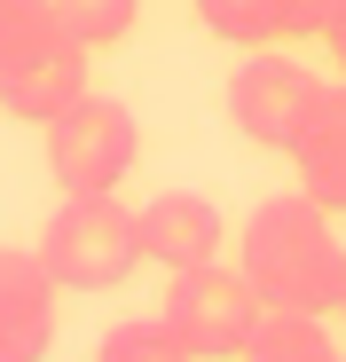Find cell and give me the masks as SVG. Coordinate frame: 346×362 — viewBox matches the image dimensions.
I'll list each match as a JSON object with an SVG mask.
<instances>
[{
  "label": "cell",
  "instance_id": "obj_1",
  "mask_svg": "<svg viewBox=\"0 0 346 362\" xmlns=\"http://www.w3.org/2000/svg\"><path fill=\"white\" fill-rule=\"evenodd\" d=\"M237 268L260 291V308H299V315H338L346 291V245L330 236V213L299 197H260L244 236H237Z\"/></svg>",
  "mask_w": 346,
  "mask_h": 362
},
{
  "label": "cell",
  "instance_id": "obj_3",
  "mask_svg": "<svg viewBox=\"0 0 346 362\" xmlns=\"http://www.w3.org/2000/svg\"><path fill=\"white\" fill-rule=\"evenodd\" d=\"M260 315H268V308H260V291L244 284V268H220V260L173 268L165 308H157V323L181 339L189 362H244Z\"/></svg>",
  "mask_w": 346,
  "mask_h": 362
},
{
  "label": "cell",
  "instance_id": "obj_12",
  "mask_svg": "<svg viewBox=\"0 0 346 362\" xmlns=\"http://www.w3.org/2000/svg\"><path fill=\"white\" fill-rule=\"evenodd\" d=\"M197 24L213 32V40H228V47H268V40H283V24H275V0H197Z\"/></svg>",
  "mask_w": 346,
  "mask_h": 362
},
{
  "label": "cell",
  "instance_id": "obj_14",
  "mask_svg": "<svg viewBox=\"0 0 346 362\" xmlns=\"http://www.w3.org/2000/svg\"><path fill=\"white\" fill-rule=\"evenodd\" d=\"M338 8L346 0H275V24H283V40H330Z\"/></svg>",
  "mask_w": 346,
  "mask_h": 362
},
{
  "label": "cell",
  "instance_id": "obj_8",
  "mask_svg": "<svg viewBox=\"0 0 346 362\" xmlns=\"http://www.w3.org/2000/svg\"><path fill=\"white\" fill-rule=\"evenodd\" d=\"M134 221H142V260H157L165 276H173V268H197V260H220V236H228L220 205L197 197V189H165V197H150Z\"/></svg>",
  "mask_w": 346,
  "mask_h": 362
},
{
  "label": "cell",
  "instance_id": "obj_15",
  "mask_svg": "<svg viewBox=\"0 0 346 362\" xmlns=\"http://www.w3.org/2000/svg\"><path fill=\"white\" fill-rule=\"evenodd\" d=\"M55 24V8H47V0H0V55H8V47H24V40H40Z\"/></svg>",
  "mask_w": 346,
  "mask_h": 362
},
{
  "label": "cell",
  "instance_id": "obj_7",
  "mask_svg": "<svg viewBox=\"0 0 346 362\" xmlns=\"http://www.w3.org/2000/svg\"><path fill=\"white\" fill-rule=\"evenodd\" d=\"M55 284L40 252L0 245V362H47L55 346Z\"/></svg>",
  "mask_w": 346,
  "mask_h": 362
},
{
  "label": "cell",
  "instance_id": "obj_11",
  "mask_svg": "<svg viewBox=\"0 0 346 362\" xmlns=\"http://www.w3.org/2000/svg\"><path fill=\"white\" fill-rule=\"evenodd\" d=\"M47 8H55V32H71V40L95 55V47H119V40L134 32L142 0H47Z\"/></svg>",
  "mask_w": 346,
  "mask_h": 362
},
{
  "label": "cell",
  "instance_id": "obj_9",
  "mask_svg": "<svg viewBox=\"0 0 346 362\" xmlns=\"http://www.w3.org/2000/svg\"><path fill=\"white\" fill-rule=\"evenodd\" d=\"M292 165H299V189L323 213H346V79L323 87V103L307 110V127L292 142Z\"/></svg>",
  "mask_w": 346,
  "mask_h": 362
},
{
  "label": "cell",
  "instance_id": "obj_5",
  "mask_svg": "<svg viewBox=\"0 0 346 362\" xmlns=\"http://www.w3.org/2000/svg\"><path fill=\"white\" fill-rule=\"evenodd\" d=\"M323 103V79L299 64V55H275V47H252L237 71H228V127H237L252 150H283L292 158L307 110Z\"/></svg>",
  "mask_w": 346,
  "mask_h": 362
},
{
  "label": "cell",
  "instance_id": "obj_13",
  "mask_svg": "<svg viewBox=\"0 0 346 362\" xmlns=\"http://www.w3.org/2000/svg\"><path fill=\"white\" fill-rule=\"evenodd\" d=\"M95 362H189V354H181V339H173L165 323H110Z\"/></svg>",
  "mask_w": 346,
  "mask_h": 362
},
{
  "label": "cell",
  "instance_id": "obj_17",
  "mask_svg": "<svg viewBox=\"0 0 346 362\" xmlns=\"http://www.w3.org/2000/svg\"><path fill=\"white\" fill-rule=\"evenodd\" d=\"M338 315H346V291H338Z\"/></svg>",
  "mask_w": 346,
  "mask_h": 362
},
{
  "label": "cell",
  "instance_id": "obj_16",
  "mask_svg": "<svg viewBox=\"0 0 346 362\" xmlns=\"http://www.w3.org/2000/svg\"><path fill=\"white\" fill-rule=\"evenodd\" d=\"M330 55H338V71H346V8H338V24H330Z\"/></svg>",
  "mask_w": 346,
  "mask_h": 362
},
{
  "label": "cell",
  "instance_id": "obj_4",
  "mask_svg": "<svg viewBox=\"0 0 346 362\" xmlns=\"http://www.w3.org/2000/svg\"><path fill=\"white\" fill-rule=\"evenodd\" d=\"M47 134V173H55V189L64 197H119V181L134 173L142 158V127H134V110L126 103H110V95H87L71 103Z\"/></svg>",
  "mask_w": 346,
  "mask_h": 362
},
{
  "label": "cell",
  "instance_id": "obj_10",
  "mask_svg": "<svg viewBox=\"0 0 346 362\" xmlns=\"http://www.w3.org/2000/svg\"><path fill=\"white\" fill-rule=\"evenodd\" d=\"M244 362H346V354H338V339L323 331V315L268 308L260 331H252V346H244Z\"/></svg>",
  "mask_w": 346,
  "mask_h": 362
},
{
  "label": "cell",
  "instance_id": "obj_6",
  "mask_svg": "<svg viewBox=\"0 0 346 362\" xmlns=\"http://www.w3.org/2000/svg\"><path fill=\"white\" fill-rule=\"evenodd\" d=\"M71 103H87V47L71 32H40L24 47L0 55V110L24 118V127H55Z\"/></svg>",
  "mask_w": 346,
  "mask_h": 362
},
{
  "label": "cell",
  "instance_id": "obj_2",
  "mask_svg": "<svg viewBox=\"0 0 346 362\" xmlns=\"http://www.w3.org/2000/svg\"><path fill=\"white\" fill-rule=\"evenodd\" d=\"M40 260L64 291H119L142 268V221L119 197H64L40 228Z\"/></svg>",
  "mask_w": 346,
  "mask_h": 362
}]
</instances>
